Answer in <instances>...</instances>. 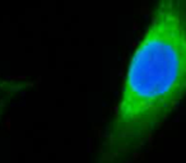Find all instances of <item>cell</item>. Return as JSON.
I'll return each instance as SVG.
<instances>
[{
    "label": "cell",
    "instance_id": "6da1fadb",
    "mask_svg": "<svg viewBox=\"0 0 186 163\" xmlns=\"http://www.w3.org/2000/svg\"><path fill=\"white\" fill-rule=\"evenodd\" d=\"M186 98V0H156L94 163H131Z\"/></svg>",
    "mask_w": 186,
    "mask_h": 163
},
{
    "label": "cell",
    "instance_id": "7a4b0ae2",
    "mask_svg": "<svg viewBox=\"0 0 186 163\" xmlns=\"http://www.w3.org/2000/svg\"><path fill=\"white\" fill-rule=\"evenodd\" d=\"M33 87V83L24 78H15V77H4L0 74V94L13 97L17 94L28 91Z\"/></svg>",
    "mask_w": 186,
    "mask_h": 163
}]
</instances>
